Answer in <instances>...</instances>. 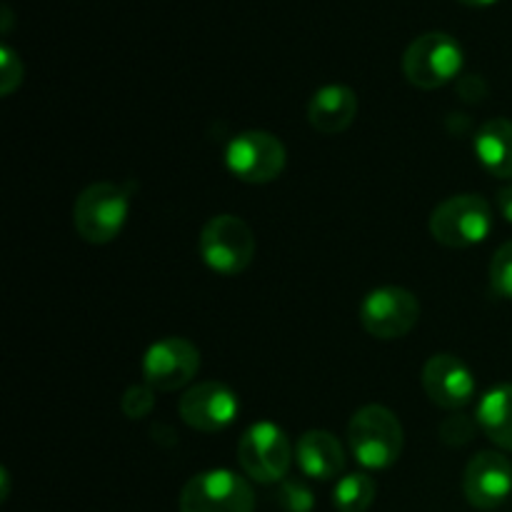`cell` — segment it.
Instances as JSON below:
<instances>
[{"mask_svg":"<svg viewBox=\"0 0 512 512\" xmlns=\"http://www.w3.org/2000/svg\"><path fill=\"white\" fill-rule=\"evenodd\" d=\"M465 63L463 48L448 33H425L408 45L403 55V73L415 88L438 90L453 83Z\"/></svg>","mask_w":512,"mask_h":512,"instance_id":"obj_3","label":"cell"},{"mask_svg":"<svg viewBox=\"0 0 512 512\" xmlns=\"http://www.w3.org/2000/svg\"><path fill=\"white\" fill-rule=\"evenodd\" d=\"M475 155L495 178H512V120L493 118L475 135Z\"/></svg>","mask_w":512,"mask_h":512,"instance_id":"obj_16","label":"cell"},{"mask_svg":"<svg viewBox=\"0 0 512 512\" xmlns=\"http://www.w3.org/2000/svg\"><path fill=\"white\" fill-rule=\"evenodd\" d=\"M285 160V145L265 130H245L225 148V165L230 173L250 185L273 183L285 170Z\"/></svg>","mask_w":512,"mask_h":512,"instance_id":"obj_8","label":"cell"},{"mask_svg":"<svg viewBox=\"0 0 512 512\" xmlns=\"http://www.w3.org/2000/svg\"><path fill=\"white\" fill-rule=\"evenodd\" d=\"M255 493L233 470L193 475L180 493V512H253Z\"/></svg>","mask_w":512,"mask_h":512,"instance_id":"obj_7","label":"cell"},{"mask_svg":"<svg viewBox=\"0 0 512 512\" xmlns=\"http://www.w3.org/2000/svg\"><path fill=\"white\" fill-rule=\"evenodd\" d=\"M420 318V303L400 285L370 290L360 303V325L378 340L405 338Z\"/></svg>","mask_w":512,"mask_h":512,"instance_id":"obj_9","label":"cell"},{"mask_svg":"<svg viewBox=\"0 0 512 512\" xmlns=\"http://www.w3.org/2000/svg\"><path fill=\"white\" fill-rule=\"evenodd\" d=\"M238 460L243 473L255 483H283L293 463V448L283 428L275 423H255L240 438Z\"/></svg>","mask_w":512,"mask_h":512,"instance_id":"obj_6","label":"cell"},{"mask_svg":"<svg viewBox=\"0 0 512 512\" xmlns=\"http://www.w3.org/2000/svg\"><path fill=\"white\" fill-rule=\"evenodd\" d=\"M458 3L468 5V8H490V5H495L498 0H458Z\"/></svg>","mask_w":512,"mask_h":512,"instance_id":"obj_25","label":"cell"},{"mask_svg":"<svg viewBox=\"0 0 512 512\" xmlns=\"http://www.w3.org/2000/svg\"><path fill=\"white\" fill-rule=\"evenodd\" d=\"M200 370V353L190 340L163 338L143 355L145 385L160 393L185 388Z\"/></svg>","mask_w":512,"mask_h":512,"instance_id":"obj_10","label":"cell"},{"mask_svg":"<svg viewBox=\"0 0 512 512\" xmlns=\"http://www.w3.org/2000/svg\"><path fill=\"white\" fill-rule=\"evenodd\" d=\"M155 405V390L150 385H133V388L125 390L123 400H120V408L128 415L130 420H140L145 415H150Z\"/></svg>","mask_w":512,"mask_h":512,"instance_id":"obj_22","label":"cell"},{"mask_svg":"<svg viewBox=\"0 0 512 512\" xmlns=\"http://www.w3.org/2000/svg\"><path fill=\"white\" fill-rule=\"evenodd\" d=\"M478 425L498 448L512 453V385L488 390L478 405Z\"/></svg>","mask_w":512,"mask_h":512,"instance_id":"obj_17","label":"cell"},{"mask_svg":"<svg viewBox=\"0 0 512 512\" xmlns=\"http://www.w3.org/2000/svg\"><path fill=\"white\" fill-rule=\"evenodd\" d=\"M130 213V195L115 183H93L73 205V223L90 245L113 243L123 233Z\"/></svg>","mask_w":512,"mask_h":512,"instance_id":"obj_2","label":"cell"},{"mask_svg":"<svg viewBox=\"0 0 512 512\" xmlns=\"http://www.w3.org/2000/svg\"><path fill=\"white\" fill-rule=\"evenodd\" d=\"M295 460L305 478L335 480L345 470V450L328 430H308L295 445Z\"/></svg>","mask_w":512,"mask_h":512,"instance_id":"obj_15","label":"cell"},{"mask_svg":"<svg viewBox=\"0 0 512 512\" xmlns=\"http://www.w3.org/2000/svg\"><path fill=\"white\" fill-rule=\"evenodd\" d=\"M478 428H480L478 420L468 418V415H463V413L460 415L455 413L440 423L438 435L445 445H450V448H463V445H468L470 440L475 438V430Z\"/></svg>","mask_w":512,"mask_h":512,"instance_id":"obj_20","label":"cell"},{"mask_svg":"<svg viewBox=\"0 0 512 512\" xmlns=\"http://www.w3.org/2000/svg\"><path fill=\"white\" fill-rule=\"evenodd\" d=\"M490 285L498 298L512 300V240L495 250L490 263Z\"/></svg>","mask_w":512,"mask_h":512,"instance_id":"obj_19","label":"cell"},{"mask_svg":"<svg viewBox=\"0 0 512 512\" xmlns=\"http://www.w3.org/2000/svg\"><path fill=\"white\" fill-rule=\"evenodd\" d=\"M378 485L368 473H350L335 483L333 505L340 512H368L375 503Z\"/></svg>","mask_w":512,"mask_h":512,"instance_id":"obj_18","label":"cell"},{"mask_svg":"<svg viewBox=\"0 0 512 512\" xmlns=\"http://www.w3.org/2000/svg\"><path fill=\"white\" fill-rule=\"evenodd\" d=\"M498 210L508 223H512V183L498 190Z\"/></svg>","mask_w":512,"mask_h":512,"instance_id":"obj_24","label":"cell"},{"mask_svg":"<svg viewBox=\"0 0 512 512\" xmlns=\"http://www.w3.org/2000/svg\"><path fill=\"white\" fill-rule=\"evenodd\" d=\"M278 503L285 512H313L315 508L313 490L305 483H300V480L290 478H285L283 483H280Z\"/></svg>","mask_w":512,"mask_h":512,"instance_id":"obj_21","label":"cell"},{"mask_svg":"<svg viewBox=\"0 0 512 512\" xmlns=\"http://www.w3.org/2000/svg\"><path fill=\"white\" fill-rule=\"evenodd\" d=\"M493 230V210L480 195L465 193L443 200L430 215V233L445 248H473Z\"/></svg>","mask_w":512,"mask_h":512,"instance_id":"obj_5","label":"cell"},{"mask_svg":"<svg viewBox=\"0 0 512 512\" xmlns=\"http://www.w3.org/2000/svg\"><path fill=\"white\" fill-rule=\"evenodd\" d=\"M358 95L353 88L340 83L323 85L315 90L308 105V120L318 133L323 135H338L353 125L358 118Z\"/></svg>","mask_w":512,"mask_h":512,"instance_id":"obj_14","label":"cell"},{"mask_svg":"<svg viewBox=\"0 0 512 512\" xmlns=\"http://www.w3.org/2000/svg\"><path fill=\"white\" fill-rule=\"evenodd\" d=\"M23 83V60L10 45L0 48V93L10 95Z\"/></svg>","mask_w":512,"mask_h":512,"instance_id":"obj_23","label":"cell"},{"mask_svg":"<svg viewBox=\"0 0 512 512\" xmlns=\"http://www.w3.org/2000/svg\"><path fill=\"white\" fill-rule=\"evenodd\" d=\"M423 390L438 408L460 410L473 400L475 378L468 365L450 353L433 355L423 368Z\"/></svg>","mask_w":512,"mask_h":512,"instance_id":"obj_13","label":"cell"},{"mask_svg":"<svg viewBox=\"0 0 512 512\" xmlns=\"http://www.w3.org/2000/svg\"><path fill=\"white\" fill-rule=\"evenodd\" d=\"M178 413L188 428L200 433H220L230 428L240 413V400L228 385L205 380L185 390L178 403Z\"/></svg>","mask_w":512,"mask_h":512,"instance_id":"obj_11","label":"cell"},{"mask_svg":"<svg viewBox=\"0 0 512 512\" xmlns=\"http://www.w3.org/2000/svg\"><path fill=\"white\" fill-rule=\"evenodd\" d=\"M198 250L203 263L218 275H238L253 263L255 235L238 215H215L200 230Z\"/></svg>","mask_w":512,"mask_h":512,"instance_id":"obj_4","label":"cell"},{"mask_svg":"<svg viewBox=\"0 0 512 512\" xmlns=\"http://www.w3.org/2000/svg\"><path fill=\"white\" fill-rule=\"evenodd\" d=\"M348 443L363 468L385 470L403 453V425L385 405H365L350 418Z\"/></svg>","mask_w":512,"mask_h":512,"instance_id":"obj_1","label":"cell"},{"mask_svg":"<svg viewBox=\"0 0 512 512\" xmlns=\"http://www.w3.org/2000/svg\"><path fill=\"white\" fill-rule=\"evenodd\" d=\"M463 493L478 510H495L512 495V463L503 453L483 450L473 455L463 475Z\"/></svg>","mask_w":512,"mask_h":512,"instance_id":"obj_12","label":"cell"}]
</instances>
